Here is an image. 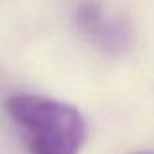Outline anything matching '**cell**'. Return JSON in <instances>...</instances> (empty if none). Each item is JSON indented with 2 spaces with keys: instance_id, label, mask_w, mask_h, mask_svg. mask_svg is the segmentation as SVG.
<instances>
[{
  "instance_id": "obj_3",
  "label": "cell",
  "mask_w": 154,
  "mask_h": 154,
  "mask_svg": "<svg viewBox=\"0 0 154 154\" xmlns=\"http://www.w3.org/2000/svg\"><path fill=\"white\" fill-rule=\"evenodd\" d=\"M138 154H152V152H138Z\"/></svg>"
},
{
  "instance_id": "obj_1",
  "label": "cell",
  "mask_w": 154,
  "mask_h": 154,
  "mask_svg": "<svg viewBox=\"0 0 154 154\" xmlns=\"http://www.w3.org/2000/svg\"><path fill=\"white\" fill-rule=\"evenodd\" d=\"M5 111L22 127L31 154H79L84 143L82 115L70 104L20 93L5 100Z\"/></svg>"
},
{
  "instance_id": "obj_2",
  "label": "cell",
  "mask_w": 154,
  "mask_h": 154,
  "mask_svg": "<svg viewBox=\"0 0 154 154\" xmlns=\"http://www.w3.org/2000/svg\"><path fill=\"white\" fill-rule=\"evenodd\" d=\"M75 23L81 32L102 50L120 52L129 47L131 29L127 22L108 13L99 2H82L77 7Z\"/></svg>"
}]
</instances>
